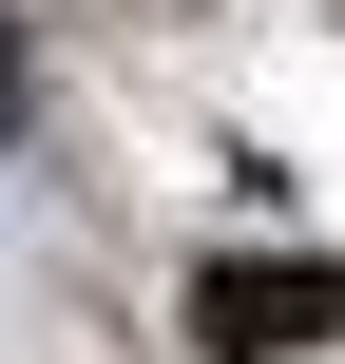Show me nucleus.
Segmentation results:
<instances>
[{
	"instance_id": "nucleus-1",
	"label": "nucleus",
	"mask_w": 345,
	"mask_h": 364,
	"mask_svg": "<svg viewBox=\"0 0 345 364\" xmlns=\"http://www.w3.org/2000/svg\"><path fill=\"white\" fill-rule=\"evenodd\" d=\"M192 326H211V364H288V346H345V269H327V250H230V269L192 288Z\"/></svg>"
}]
</instances>
